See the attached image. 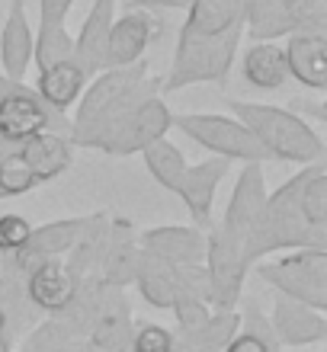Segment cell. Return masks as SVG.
<instances>
[{"label":"cell","mask_w":327,"mask_h":352,"mask_svg":"<svg viewBox=\"0 0 327 352\" xmlns=\"http://www.w3.org/2000/svg\"><path fill=\"white\" fill-rule=\"evenodd\" d=\"M141 154H145V167H148V173L154 176L164 189L177 192L180 179H183V173H187V167H189L187 157H183V151H180L173 141L158 138V141H151Z\"/></svg>","instance_id":"23"},{"label":"cell","mask_w":327,"mask_h":352,"mask_svg":"<svg viewBox=\"0 0 327 352\" xmlns=\"http://www.w3.org/2000/svg\"><path fill=\"white\" fill-rule=\"evenodd\" d=\"M135 285L151 307H173V301H177V266L141 250Z\"/></svg>","instance_id":"22"},{"label":"cell","mask_w":327,"mask_h":352,"mask_svg":"<svg viewBox=\"0 0 327 352\" xmlns=\"http://www.w3.org/2000/svg\"><path fill=\"white\" fill-rule=\"evenodd\" d=\"M0 352H10V349H7V343H3V336H0Z\"/></svg>","instance_id":"37"},{"label":"cell","mask_w":327,"mask_h":352,"mask_svg":"<svg viewBox=\"0 0 327 352\" xmlns=\"http://www.w3.org/2000/svg\"><path fill=\"white\" fill-rule=\"evenodd\" d=\"M270 327L279 346H311V343H321L327 336L324 314L315 311V307L299 305V301H289V298L276 301Z\"/></svg>","instance_id":"15"},{"label":"cell","mask_w":327,"mask_h":352,"mask_svg":"<svg viewBox=\"0 0 327 352\" xmlns=\"http://www.w3.org/2000/svg\"><path fill=\"white\" fill-rule=\"evenodd\" d=\"M244 26H234L222 36H189L180 32L173 65L167 80H160V90H183L189 84H222L234 65L238 45H241Z\"/></svg>","instance_id":"3"},{"label":"cell","mask_w":327,"mask_h":352,"mask_svg":"<svg viewBox=\"0 0 327 352\" xmlns=\"http://www.w3.org/2000/svg\"><path fill=\"white\" fill-rule=\"evenodd\" d=\"M3 327H7V314H3V307H0V336H3Z\"/></svg>","instance_id":"36"},{"label":"cell","mask_w":327,"mask_h":352,"mask_svg":"<svg viewBox=\"0 0 327 352\" xmlns=\"http://www.w3.org/2000/svg\"><path fill=\"white\" fill-rule=\"evenodd\" d=\"M238 333H241V314L215 311L196 333H183V346L189 352H222Z\"/></svg>","instance_id":"24"},{"label":"cell","mask_w":327,"mask_h":352,"mask_svg":"<svg viewBox=\"0 0 327 352\" xmlns=\"http://www.w3.org/2000/svg\"><path fill=\"white\" fill-rule=\"evenodd\" d=\"M26 292L36 307H42L48 314H61L77 295V278L71 276V269L61 260H45L29 272Z\"/></svg>","instance_id":"17"},{"label":"cell","mask_w":327,"mask_h":352,"mask_svg":"<svg viewBox=\"0 0 327 352\" xmlns=\"http://www.w3.org/2000/svg\"><path fill=\"white\" fill-rule=\"evenodd\" d=\"M260 278L270 282L282 298L315 307L324 314L327 307V250H295L276 263H263Z\"/></svg>","instance_id":"5"},{"label":"cell","mask_w":327,"mask_h":352,"mask_svg":"<svg viewBox=\"0 0 327 352\" xmlns=\"http://www.w3.org/2000/svg\"><path fill=\"white\" fill-rule=\"evenodd\" d=\"M0 199H3V192H0Z\"/></svg>","instance_id":"38"},{"label":"cell","mask_w":327,"mask_h":352,"mask_svg":"<svg viewBox=\"0 0 327 352\" xmlns=\"http://www.w3.org/2000/svg\"><path fill=\"white\" fill-rule=\"evenodd\" d=\"M206 269L209 282H212V307L215 311H234L251 263L244 260L241 243L234 241L222 224L209 228L206 234Z\"/></svg>","instance_id":"6"},{"label":"cell","mask_w":327,"mask_h":352,"mask_svg":"<svg viewBox=\"0 0 327 352\" xmlns=\"http://www.w3.org/2000/svg\"><path fill=\"white\" fill-rule=\"evenodd\" d=\"M266 195L270 192H266V179H263V164H244L231 199H228V208H224V218L218 221L234 241L241 243L244 260H247V243L253 241V234L263 221Z\"/></svg>","instance_id":"7"},{"label":"cell","mask_w":327,"mask_h":352,"mask_svg":"<svg viewBox=\"0 0 327 352\" xmlns=\"http://www.w3.org/2000/svg\"><path fill=\"white\" fill-rule=\"evenodd\" d=\"M177 298H193V301L212 305V282H209L206 263H199V266H177Z\"/></svg>","instance_id":"28"},{"label":"cell","mask_w":327,"mask_h":352,"mask_svg":"<svg viewBox=\"0 0 327 352\" xmlns=\"http://www.w3.org/2000/svg\"><path fill=\"white\" fill-rule=\"evenodd\" d=\"M129 307L125 301H109L106 311L96 314V324H94V346L100 352H119L122 346L129 343Z\"/></svg>","instance_id":"25"},{"label":"cell","mask_w":327,"mask_h":352,"mask_svg":"<svg viewBox=\"0 0 327 352\" xmlns=\"http://www.w3.org/2000/svg\"><path fill=\"white\" fill-rule=\"evenodd\" d=\"M173 349H177V340L160 324H141L135 340H131V352H173Z\"/></svg>","instance_id":"29"},{"label":"cell","mask_w":327,"mask_h":352,"mask_svg":"<svg viewBox=\"0 0 327 352\" xmlns=\"http://www.w3.org/2000/svg\"><path fill=\"white\" fill-rule=\"evenodd\" d=\"M39 131H58V135L67 138L71 119L55 109H48L32 87L0 96V135L3 138L26 141L32 135H39Z\"/></svg>","instance_id":"8"},{"label":"cell","mask_w":327,"mask_h":352,"mask_svg":"<svg viewBox=\"0 0 327 352\" xmlns=\"http://www.w3.org/2000/svg\"><path fill=\"white\" fill-rule=\"evenodd\" d=\"M87 80H90V77H87L74 61H61V65H52V67H45V71H39V80L32 90L39 93V100L45 102L48 109H55L65 116V112L81 100Z\"/></svg>","instance_id":"20"},{"label":"cell","mask_w":327,"mask_h":352,"mask_svg":"<svg viewBox=\"0 0 327 352\" xmlns=\"http://www.w3.org/2000/svg\"><path fill=\"white\" fill-rule=\"evenodd\" d=\"M244 32L251 42H276L282 36L299 32L292 19L289 0H244Z\"/></svg>","instance_id":"19"},{"label":"cell","mask_w":327,"mask_h":352,"mask_svg":"<svg viewBox=\"0 0 327 352\" xmlns=\"http://www.w3.org/2000/svg\"><path fill=\"white\" fill-rule=\"evenodd\" d=\"M158 29L160 19L151 10H129L116 16L109 26V38H106V67H129L141 61L151 38L158 36Z\"/></svg>","instance_id":"9"},{"label":"cell","mask_w":327,"mask_h":352,"mask_svg":"<svg viewBox=\"0 0 327 352\" xmlns=\"http://www.w3.org/2000/svg\"><path fill=\"white\" fill-rule=\"evenodd\" d=\"M241 74L257 90H279L289 80L282 45H276V42H253L251 48H244Z\"/></svg>","instance_id":"21"},{"label":"cell","mask_w":327,"mask_h":352,"mask_svg":"<svg viewBox=\"0 0 327 352\" xmlns=\"http://www.w3.org/2000/svg\"><path fill=\"white\" fill-rule=\"evenodd\" d=\"M289 77L302 87L321 93L327 90V38L324 29H299L282 45Z\"/></svg>","instance_id":"11"},{"label":"cell","mask_w":327,"mask_h":352,"mask_svg":"<svg viewBox=\"0 0 327 352\" xmlns=\"http://www.w3.org/2000/svg\"><path fill=\"white\" fill-rule=\"evenodd\" d=\"M90 218H65V221H52V224H42V228H32L29 241L23 250H17V266L23 272H32L36 266H42L45 260H58L65 256L71 247L77 243L81 231L87 228Z\"/></svg>","instance_id":"13"},{"label":"cell","mask_w":327,"mask_h":352,"mask_svg":"<svg viewBox=\"0 0 327 352\" xmlns=\"http://www.w3.org/2000/svg\"><path fill=\"white\" fill-rule=\"evenodd\" d=\"M32 45H36V36L29 29L26 19V3L23 0H13L7 13V23H3V32H0V65H3V77L10 80H23L32 65Z\"/></svg>","instance_id":"16"},{"label":"cell","mask_w":327,"mask_h":352,"mask_svg":"<svg viewBox=\"0 0 327 352\" xmlns=\"http://www.w3.org/2000/svg\"><path fill=\"white\" fill-rule=\"evenodd\" d=\"M231 170V160L224 157H209L202 164H193L187 167L183 179L177 186V199L187 205L189 218L196 224L199 231L202 228H212V205H215V189L222 186V179Z\"/></svg>","instance_id":"10"},{"label":"cell","mask_w":327,"mask_h":352,"mask_svg":"<svg viewBox=\"0 0 327 352\" xmlns=\"http://www.w3.org/2000/svg\"><path fill=\"white\" fill-rule=\"evenodd\" d=\"M138 250L151 253L170 266H199V263H206V231L180 228V224L151 228V231L138 234Z\"/></svg>","instance_id":"12"},{"label":"cell","mask_w":327,"mask_h":352,"mask_svg":"<svg viewBox=\"0 0 327 352\" xmlns=\"http://www.w3.org/2000/svg\"><path fill=\"white\" fill-rule=\"evenodd\" d=\"M19 151H23V141H13V138H3V135H0V164L7 157H13V154H19Z\"/></svg>","instance_id":"35"},{"label":"cell","mask_w":327,"mask_h":352,"mask_svg":"<svg viewBox=\"0 0 327 352\" xmlns=\"http://www.w3.org/2000/svg\"><path fill=\"white\" fill-rule=\"evenodd\" d=\"M36 176H32V170L26 167V160L19 157V154H13V157H7L3 164H0V192H3V199H13V195H26L36 189Z\"/></svg>","instance_id":"27"},{"label":"cell","mask_w":327,"mask_h":352,"mask_svg":"<svg viewBox=\"0 0 327 352\" xmlns=\"http://www.w3.org/2000/svg\"><path fill=\"white\" fill-rule=\"evenodd\" d=\"M193 0H129V10H189Z\"/></svg>","instance_id":"33"},{"label":"cell","mask_w":327,"mask_h":352,"mask_svg":"<svg viewBox=\"0 0 327 352\" xmlns=\"http://www.w3.org/2000/svg\"><path fill=\"white\" fill-rule=\"evenodd\" d=\"M222 352H270L266 349V343H260L257 336H251V333H238L231 340V343L224 346Z\"/></svg>","instance_id":"34"},{"label":"cell","mask_w":327,"mask_h":352,"mask_svg":"<svg viewBox=\"0 0 327 352\" xmlns=\"http://www.w3.org/2000/svg\"><path fill=\"white\" fill-rule=\"evenodd\" d=\"M228 109L253 138L260 141L263 151L273 160L302 164V167L324 164V141L311 129V122H305L299 112L244 100H228Z\"/></svg>","instance_id":"2"},{"label":"cell","mask_w":327,"mask_h":352,"mask_svg":"<svg viewBox=\"0 0 327 352\" xmlns=\"http://www.w3.org/2000/svg\"><path fill=\"white\" fill-rule=\"evenodd\" d=\"M167 129H173V112L160 100V80L145 74L119 100H112L77 138H71V144L129 157L135 151H145L151 141L167 138Z\"/></svg>","instance_id":"1"},{"label":"cell","mask_w":327,"mask_h":352,"mask_svg":"<svg viewBox=\"0 0 327 352\" xmlns=\"http://www.w3.org/2000/svg\"><path fill=\"white\" fill-rule=\"evenodd\" d=\"M173 314H177V327L183 333H196L199 327L212 317V307L202 305V301H193V298H177L173 301Z\"/></svg>","instance_id":"31"},{"label":"cell","mask_w":327,"mask_h":352,"mask_svg":"<svg viewBox=\"0 0 327 352\" xmlns=\"http://www.w3.org/2000/svg\"><path fill=\"white\" fill-rule=\"evenodd\" d=\"M112 19H116V0H94L81 26V36L74 38V65L87 77H96L106 67V38H109Z\"/></svg>","instance_id":"14"},{"label":"cell","mask_w":327,"mask_h":352,"mask_svg":"<svg viewBox=\"0 0 327 352\" xmlns=\"http://www.w3.org/2000/svg\"><path fill=\"white\" fill-rule=\"evenodd\" d=\"M71 7H74V0H42V26H39V32L65 29Z\"/></svg>","instance_id":"32"},{"label":"cell","mask_w":327,"mask_h":352,"mask_svg":"<svg viewBox=\"0 0 327 352\" xmlns=\"http://www.w3.org/2000/svg\"><path fill=\"white\" fill-rule=\"evenodd\" d=\"M32 61L39 65V71H45L52 65H61V61H74V38L67 29H48V32H39L36 45H32Z\"/></svg>","instance_id":"26"},{"label":"cell","mask_w":327,"mask_h":352,"mask_svg":"<svg viewBox=\"0 0 327 352\" xmlns=\"http://www.w3.org/2000/svg\"><path fill=\"white\" fill-rule=\"evenodd\" d=\"M19 157L26 160V167L36 176V183L42 186V183H52L55 176H61L71 167L74 144H71L65 135H58V131H39V135L23 141Z\"/></svg>","instance_id":"18"},{"label":"cell","mask_w":327,"mask_h":352,"mask_svg":"<svg viewBox=\"0 0 327 352\" xmlns=\"http://www.w3.org/2000/svg\"><path fill=\"white\" fill-rule=\"evenodd\" d=\"M173 129H180L187 138L212 151L215 157L224 160H244V164H263L273 160L263 144L244 129L234 116H222V112H180L173 116Z\"/></svg>","instance_id":"4"},{"label":"cell","mask_w":327,"mask_h":352,"mask_svg":"<svg viewBox=\"0 0 327 352\" xmlns=\"http://www.w3.org/2000/svg\"><path fill=\"white\" fill-rule=\"evenodd\" d=\"M29 234H32V224L19 214H3L0 218V253H17L26 247Z\"/></svg>","instance_id":"30"}]
</instances>
